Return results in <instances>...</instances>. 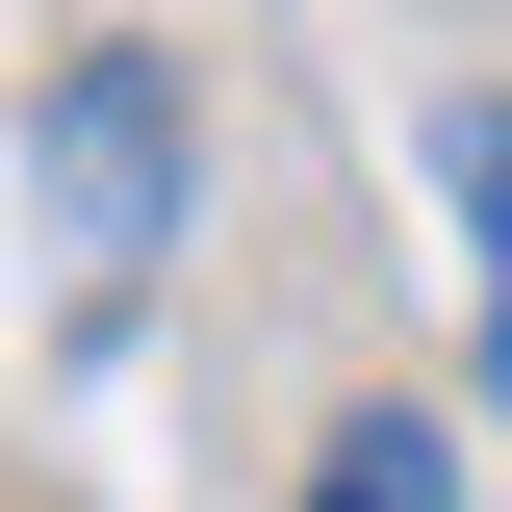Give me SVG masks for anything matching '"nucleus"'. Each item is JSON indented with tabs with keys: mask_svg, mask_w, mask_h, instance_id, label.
Returning a JSON list of instances; mask_svg holds the SVG:
<instances>
[{
	"mask_svg": "<svg viewBox=\"0 0 512 512\" xmlns=\"http://www.w3.org/2000/svg\"><path fill=\"white\" fill-rule=\"evenodd\" d=\"M308 512H461V461H436V436H410V410H359V436H333V461H308Z\"/></svg>",
	"mask_w": 512,
	"mask_h": 512,
	"instance_id": "3",
	"label": "nucleus"
},
{
	"mask_svg": "<svg viewBox=\"0 0 512 512\" xmlns=\"http://www.w3.org/2000/svg\"><path fill=\"white\" fill-rule=\"evenodd\" d=\"M26 180H52V282H77V308H128V282H154V231H180V77H154V52L52 77Z\"/></svg>",
	"mask_w": 512,
	"mask_h": 512,
	"instance_id": "1",
	"label": "nucleus"
},
{
	"mask_svg": "<svg viewBox=\"0 0 512 512\" xmlns=\"http://www.w3.org/2000/svg\"><path fill=\"white\" fill-rule=\"evenodd\" d=\"M436 205H461V282H487V359H512V103H436Z\"/></svg>",
	"mask_w": 512,
	"mask_h": 512,
	"instance_id": "2",
	"label": "nucleus"
}]
</instances>
